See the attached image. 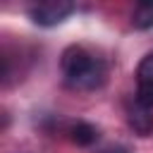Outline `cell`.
Listing matches in <instances>:
<instances>
[{
	"mask_svg": "<svg viewBox=\"0 0 153 153\" xmlns=\"http://www.w3.org/2000/svg\"><path fill=\"white\" fill-rule=\"evenodd\" d=\"M98 139V129L88 122H76L72 127V141L76 146H91L93 141Z\"/></svg>",
	"mask_w": 153,
	"mask_h": 153,
	"instance_id": "cell-5",
	"label": "cell"
},
{
	"mask_svg": "<svg viewBox=\"0 0 153 153\" xmlns=\"http://www.w3.org/2000/svg\"><path fill=\"white\" fill-rule=\"evenodd\" d=\"M136 103L153 110V53H148L136 67Z\"/></svg>",
	"mask_w": 153,
	"mask_h": 153,
	"instance_id": "cell-3",
	"label": "cell"
},
{
	"mask_svg": "<svg viewBox=\"0 0 153 153\" xmlns=\"http://www.w3.org/2000/svg\"><path fill=\"white\" fill-rule=\"evenodd\" d=\"M100 153H129L124 146H110V148H103Z\"/></svg>",
	"mask_w": 153,
	"mask_h": 153,
	"instance_id": "cell-7",
	"label": "cell"
},
{
	"mask_svg": "<svg viewBox=\"0 0 153 153\" xmlns=\"http://www.w3.org/2000/svg\"><path fill=\"white\" fill-rule=\"evenodd\" d=\"M72 12H74V2H67V0H48V2L33 5L29 10L33 24H38V26H55V24L65 22Z\"/></svg>",
	"mask_w": 153,
	"mask_h": 153,
	"instance_id": "cell-2",
	"label": "cell"
},
{
	"mask_svg": "<svg viewBox=\"0 0 153 153\" xmlns=\"http://www.w3.org/2000/svg\"><path fill=\"white\" fill-rule=\"evenodd\" d=\"M127 120H129V127L136 134H141V136L153 134V110L151 108H146V105L134 100L129 105V110H127Z\"/></svg>",
	"mask_w": 153,
	"mask_h": 153,
	"instance_id": "cell-4",
	"label": "cell"
},
{
	"mask_svg": "<svg viewBox=\"0 0 153 153\" xmlns=\"http://www.w3.org/2000/svg\"><path fill=\"white\" fill-rule=\"evenodd\" d=\"M62 74L74 88H98L105 81V65L81 45H69L62 53Z\"/></svg>",
	"mask_w": 153,
	"mask_h": 153,
	"instance_id": "cell-1",
	"label": "cell"
},
{
	"mask_svg": "<svg viewBox=\"0 0 153 153\" xmlns=\"http://www.w3.org/2000/svg\"><path fill=\"white\" fill-rule=\"evenodd\" d=\"M134 29H151L153 26V2H139L131 12Z\"/></svg>",
	"mask_w": 153,
	"mask_h": 153,
	"instance_id": "cell-6",
	"label": "cell"
}]
</instances>
